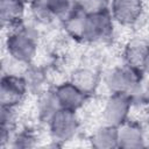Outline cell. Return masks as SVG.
Segmentation results:
<instances>
[{
    "label": "cell",
    "mask_w": 149,
    "mask_h": 149,
    "mask_svg": "<svg viewBox=\"0 0 149 149\" xmlns=\"http://www.w3.org/2000/svg\"><path fill=\"white\" fill-rule=\"evenodd\" d=\"M21 5L17 0H2V20H15L20 15Z\"/></svg>",
    "instance_id": "2"
},
{
    "label": "cell",
    "mask_w": 149,
    "mask_h": 149,
    "mask_svg": "<svg viewBox=\"0 0 149 149\" xmlns=\"http://www.w3.org/2000/svg\"><path fill=\"white\" fill-rule=\"evenodd\" d=\"M23 92V83H21L17 78L7 77L2 81V104L9 107L10 104L15 102Z\"/></svg>",
    "instance_id": "1"
}]
</instances>
